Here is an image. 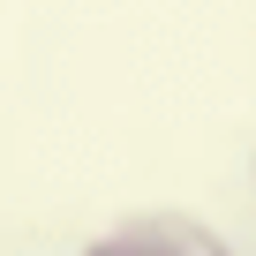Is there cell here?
<instances>
[{
    "mask_svg": "<svg viewBox=\"0 0 256 256\" xmlns=\"http://www.w3.org/2000/svg\"><path fill=\"white\" fill-rule=\"evenodd\" d=\"M83 256H234L204 218H181V211H144V218H120L106 226Z\"/></svg>",
    "mask_w": 256,
    "mask_h": 256,
    "instance_id": "cell-1",
    "label": "cell"
}]
</instances>
